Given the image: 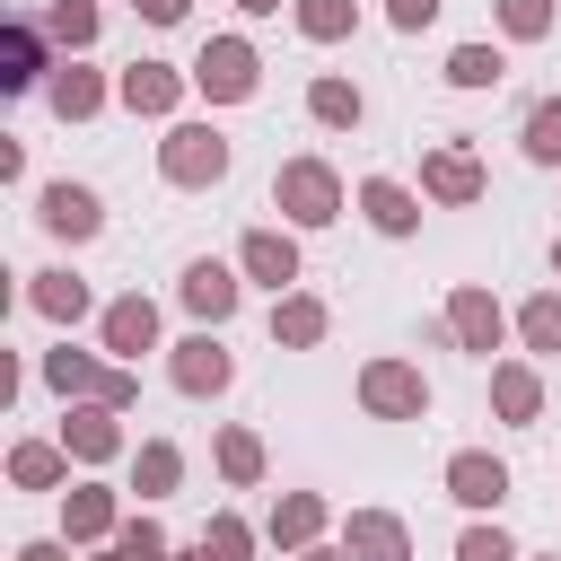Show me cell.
<instances>
[{"label": "cell", "instance_id": "obj_1", "mask_svg": "<svg viewBox=\"0 0 561 561\" xmlns=\"http://www.w3.org/2000/svg\"><path fill=\"white\" fill-rule=\"evenodd\" d=\"M44 386H53L61 403H114V412H131V403H140V368L96 359V351H70V342H53V351H44Z\"/></svg>", "mask_w": 561, "mask_h": 561}, {"label": "cell", "instance_id": "obj_2", "mask_svg": "<svg viewBox=\"0 0 561 561\" xmlns=\"http://www.w3.org/2000/svg\"><path fill=\"white\" fill-rule=\"evenodd\" d=\"M228 167H237V149H228V131L219 123H167V140H158V175L175 184V193H210V184H228Z\"/></svg>", "mask_w": 561, "mask_h": 561}, {"label": "cell", "instance_id": "obj_3", "mask_svg": "<svg viewBox=\"0 0 561 561\" xmlns=\"http://www.w3.org/2000/svg\"><path fill=\"white\" fill-rule=\"evenodd\" d=\"M272 210H280V228H333L342 219V175L324 158H280L272 167Z\"/></svg>", "mask_w": 561, "mask_h": 561}, {"label": "cell", "instance_id": "obj_4", "mask_svg": "<svg viewBox=\"0 0 561 561\" xmlns=\"http://www.w3.org/2000/svg\"><path fill=\"white\" fill-rule=\"evenodd\" d=\"M263 88V53L245 44V35H210L202 53H193V96H210V105H245Z\"/></svg>", "mask_w": 561, "mask_h": 561}, {"label": "cell", "instance_id": "obj_5", "mask_svg": "<svg viewBox=\"0 0 561 561\" xmlns=\"http://www.w3.org/2000/svg\"><path fill=\"white\" fill-rule=\"evenodd\" d=\"M438 324H447V342H456V351H473V359L508 351V333H517V316H508V307H500V298H491L482 280H456V289H447V316H438Z\"/></svg>", "mask_w": 561, "mask_h": 561}, {"label": "cell", "instance_id": "obj_6", "mask_svg": "<svg viewBox=\"0 0 561 561\" xmlns=\"http://www.w3.org/2000/svg\"><path fill=\"white\" fill-rule=\"evenodd\" d=\"M359 412H368V421H421V412H430V377L386 351V359L359 368Z\"/></svg>", "mask_w": 561, "mask_h": 561}, {"label": "cell", "instance_id": "obj_7", "mask_svg": "<svg viewBox=\"0 0 561 561\" xmlns=\"http://www.w3.org/2000/svg\"><path fill=\"white\" fill-rule=\"evenodd\" d=\"M53 70H61V61H53V35H44V18H35V9H18V18L0 26V88H9V96H35Z\"/></svg>", "mask_w": 561, "mask_h": 561}, {"label": "cell", "instance_id": "obj_8", "mask_svg": "<svg viewBox=\"0 0 561 561\" xmlns=\"http://www.w3.org/2000/svg\"><path fill=\"white\" fill-rule=\"evenodd\" d=\"M167 377H175V394H193V403H210V394H228V386H237V359H228V342H219V324H202V333H184V342L167 351Z\"/></svg>", "mask_w": 561, "mask_h": 561}, {"label": "cell", "instance_id": "obj_9", "mask_svg": "<svg viewBox=\"0 0 561 561\" xmlns=\"http://www.w3.org/2000/svg\"><path fill=\"white\" fill-rule=\"evenodd\" d=\"M184 88H193V70H175V61H131V70H114V105L140 114V123H175Z\"/></svg>", "mask_w": 561, "mask_h": 561}, {"label": "cell", "instance_id": "obj_10", "mask_svg": "<svg viewBox=\"0 0 561 561\" xmlns=\"http://www.w3.org/2000/svg\"><path fill=\"white\" fill-rule=\"evenodd\" d=\"M35 228H44L53 245H96V237H105V202H96L88 184H70V175H61V184H44V193H35Z\"/></svg>", "mask_w": 561, "mask_h": 561}, {"label": "cell", "instance_id": "obj_11", "mask_svg": "<svg viewBox=\"0 0 561 561\" xmlns=\"http://www.w3.org/2000/svg\"><path fill=\"white\" fill-rule=\"evenodd\" d=\"M175 298H184V316H193V324H228V316H237V298H245V272H237V263H219V254H193V263L175 272Z\"/></svg>", "mask_w": 561, "mask_h": 561}, {"label": "cell", "instance_id": "obj_12", "mask_svg": "<svg viewBox=\"0 0 561 561\" xmlns=\"http://www.w3.org/2000/svg\"><path fill=\"white\" fill-rule=\"evenodd\" d=\"M482 158L465 149V140H438L430 158H421V202H438V210H473L482 202Z\"/></svg>", "mask_w": 561, "mask_h": 561}, {"label": "cell", "instance_id": "obj_13", "mask_svg": "<svg viewBox=\"0 0 561 561\" xmlns=\"http://www.w3.org/2000/svg\"><path fill=\"white\" fill-rule=\"evenodd\" d=\"M438 482H447V500H456L465 517H500V500H508V465H500L491 447H456Z\"/></svg>", "mask_w": 561, "mask_h": 561}, {"label": "cell", "instance_id": "obj_14", "mask_svg": "<svg viewBox=\"0 0 561 561\" xmlns=\"http://www.w3.org/2000/svg\"><path fill=\"white\" fill-rule=\"evenodd\" d=\"M96 351L123 359V368H140V351H158V307H149L140 289L105 298V316H96Z\"/></svg>", "mask_w": 561, "mask_h": 561}, {"label": "cell", "instance_id": "obj_15", "mask_svg": "<svg viewBox=\"0 0 561 561\" xmlns=\"http://www.w3.org/2000/svg\"><path fill=\"white\" fill-rule=\"evenodd\" d=\"M237 272L280 298V289L298 280V228H245V237H237Z\"/></svg>", "mask_w": 561, "mask_h": 561}, {"label": "cell", "instance_id": "obj_16", "mask_svg": "<svg viewBox=\"0 0 561 561\" xmlns=\"http://www.w3.org/2000/svg\"><path fill=\"white\" fill-rule=\"evenodd\" d=\"M61 535L70 543H114L123 535V491L114 482H70L61 491Z\"/></svg>", "mask_w": 561, "mask_h": 561}, {"label": "cell", "instance_id": "obj_17", "mask_svg": "<svg viewBox=\"0 0 561 561\" xmlns=\"http://www.w3.org/2000/svg\"><path fill=\"white\" fill-rule=\"evenodd\" d=\"M26 307H35L44 324H88V316H105V307H96V289H88L70 263H53V272H26Z\"/></svg>", "mask_w": 561, "mask_h": 561}, {"label": "cell", "instance_id": "obj_18", "mask_svg": "<svg viewBox=\"0 0 561 561\" xmlns=\"http://www.w3.org/2000/svg\"><path fill=\"white\" fill-rule=\"evenodd\" d=\"M491 412L508 430H535L543 421V368L535 359H491Z\"/></svg>", "mask_w": 561, "mask_h": 561}, {"label": "cell", "instance_id": "obj_19", "mask_svg": "<svg viewBox=\"0 0 561 561\" xmlns=\"http://www.w3.org/2000/svg\"><path fill=\"white\" fill-rule=\"evenodd\" d=\"M61 447H70L79 465H114L131 438H123V412H114V403H70V421H61Z\"/></svg>", "mask_w": 561, "mask_h": 561}, {"label": "cell", "instance_id": "obj_20", "mask_svg": "<svg viewBox=\"0 0 561 561\" xmlns=\"http://www.w3.org/2000/svg\"><path fill=\"white\" fill-rule=\"evenodd\" d=\"M105 96H114V88H105V79H96L79 53H61V70L44 79V105H53L61 123H96V114H105Z\"/></svg>", "mask_w": 561, "mask_h": 561}, {"label": "cell", "instance_id": "obj_21", "mask_svg": "<svg viewBox=\"0 0 561 561\" xmlns=\"http://www.w3.org/2000/svg\"><path fill=\"white\" fill-rule=\"evenodd\" d=\"M359 219H368L377 237H412V228H421V193H412L403 175H359Z\"/></svg>", "mask_w": 561, "mask_h": 561}, {"label": "cell", "instance_id": "obj_22", "mask_svg": "<svg viewBox=\"0 0 561 561\" xmlns=\"http://www.w3.org/2000/svg\"><path fill=\"white\" fill-rule=\"evenodd\" d=\"M324 526H333V500H324V491H280L263 535H272L280 552H307V543H324Z\"/></svg>", "mask_w": 561, "mask_h": 561}, {"label": "cell", "instance_id": "obj_23", "mask_svg": "<svg viewBox=\"0 0 561 561\" xmlns=\"http://www.w3.org/2000/svg\"><path fill=\"white\" fill-rule=\"evenodd\" d=\"M342 543H351V561H412V526L394 508H351Z\"/></svg>", "mask_w": 561, "mask_h": 561}, {"label": "cell", "instance_id": "obj_24", "mask_svg": "<svg viewBox=\"0 0 561 561\" xmlns=\"http://www.w3.org/2000/svg\"><path fill=\"white\" fill-rule=\"evenodd\" d=\"M324 333H333V307H324L316 289H280V298H272V342H280V351H316Z\"/></svg>", "mask_w": 561, "mask_h": 561}, {"label": "cell", "instance_id": "obj_25", "mask_svg": "<svg viewBox=\"0 0 561 561\" xmlns=\"http://www.w3.org/2000/svg\"><path fill=\"white\" fill-rule=\"evenodd\" d=\"M70 447L61 438H18L9 447V491H70Z\"/></svg>", "mask_w": 561, "mask_h": 561}, {"label": "cell", "instance_id": "obj_26", "mask_svg": "<svg viewBox=\"0 0 561 561\" xmlns=\"http://www.w3.org/2000/svg\"><path fill=\"white\" fill-rule=\"evenodd\" d=\"M307 114H316L324 131H359V123H368V96H359V79L316 70V79H307Z\"/></svg>", "mask_w": 561, "mask_h": 561}, {"label": "cell", "instance_id": "obj_27", "mask_svg": "<svg viewBox=\"0 0 561 561\" xmlns=\"http://www.w3.org/2000/svg\"><path fill=\"white\" fill-rule=\"evenodd\" d=\"M210 456H219V482H228V491H254V482H263V438H254L245 421H219Z\"/></svg>", "mask_w": 561, "mask_h": 561}, {"label": "cell", "instance_id": "obj_28", "mask_svg": "<svg viewBox=\"0 0 561 561\" xmlns=\"http://www.w3.org/2000/svg\"><path fill=\"white\" fill-rule=\"evenodd\" d=\"M175 482H184V447H175V438H140V447H131V491H140V508L167 500Z\"/></svg>", "mask_w": 561, "mask_h": 561}, {"label": "cell", "instance_id": "obj_29", "mask_svg": "<svg viewBox=\"0 0 561 561\" xmlns=\"http://www.w3.org/2000/svg\"><path fill=\"white\" fill-rule=\"evenodd\" d=\"M35 18H44V35H53L61 53H88V44L105 35V9H96V0H44Z\"/></svg>", "mask_w": 561, "mask_h": 561}, {"label": "cell", "instance_id": "obj_30", "mask_svg": "<svg viewBox=\"0 0 561 561\" xmlns=\"http://www.w3.org/2000/svg\"><path fill=\"white\" fill-rule=\"evenodd\" d=\"M438 79H447V88H465V96H473V88H500V79H508V53H500V44H456Z\"/></svg>", "mask_w": 561, "mask_h": 561}, {"label": "cell", "instance_id": "obj_31", "mask_svg": "<svg viewBox=\"0 0 561 561\" xmlns=\"http://www.w3.org/2000/svg\"><path fill=\"white\" fill-rule=\"evenodd\" d=\"M289 18H298L307 44H342V35H359V0H289Z\"/></svg>", "mask_w": 561, "mask_h": 561}, {"label": "cell", "instance_id": "obj_32", "mask_svg": "<svg viewBox=\"0 0 561 561\" xmlns=\"http://www.w3.org/2000/svg\"><path fill=\"white\" fill-rule=\"evenodd\" d=\"M517 342H526L535 359H561V289H535V298L517 307Z\"/></svg>", "mask_w": 561, "mask_h": 561}, {"label": "cell", "instance_id": "obj_33", "mask_svg": "<svg viewBox=\"0 0 561 561\" xmlns=\"http://www.w3.org/2000/svg\"><path fill=\"white\" fill-rule=\"evenodd\" d=\"M193 543H202V552H210V561H254V526H245V517H237V508H210V517H202V535H193Z\"/></svg>", "mask_w": 561, "mask_h": 561}, {"label": "cell", "instance_id": "obj_34", "mask_svg": "<svg viewBox=\"0 0 561 561\" xmlns=\"http://www.w3.org/2000/svg\"><path fill=\"white\" fill-rule=\"evenodd\" d=\"M491 18H500V35H508V44H543V35H552V18H561V0H491Z\"/></svg>", "mask_w": 561, "mask_h": 561}, {"label": "cell", "instance_id": "obj_35", "mask_svg": "<svg viewBox=\"0 0 561 561\" xmlns=\"http://www.w3.org/2000/svg\"><path fill=\"white\" fill-rule=\"evenodd\" d=\"M114 561H175V535L140 508V517H123V535H114Z\"/></svg>", "mask_w": 561, "mask_h": 561}, {"label": "cell", "instance_id": "obj_36", "mask_svg": "<svg viewBox=\"0 0 561 561\" xmlns=\"http://www.w3.org/2000/svg\"><path fill=\"white\" fill-rule=\"evenodd\" d=\"M517 149H526L535 167H561V96L526 105V131H517Z\"/></svg>", "mask_w": 561, "mask_h": 561}, {"label": "cell", "instance_id": "obj_37", "mask_svg": "<svg viewBox=\"0 0 561 561\" xmlns=\"http://www.w3.org/2000/svg\"><path fill=\"white\" fill-rule=\"evenodd\" d=\"M456 561H526V552L500 535V517H473V526L456 535Z\"/></svg>", "mask_w": 561, "mask_h": 561}, {"label": "cell", "instance_id": "obj_38", "mask_svg": "<svg viewBox=\"0 0 561 561\" xmlns=\"http://www.w3.org/2000/svg\"><path fill=\"white\" fill-rule=\"evenodd\" d=\"M438 9L447 0H386V26L394 35H421V26H438Z\"/></svg>", "mask_w": 561, "mask_h": 561}, {"label": "cell", "instance_id": "obj_39", "mask_svg": "<svg viewBox=\"0 0 561 561\" xmlns=\"http://www.w3.org/2000/svg\"><path fill=\"white\" fill-rule=\"evenodd\" d=\"M131 9H140L149 26H184V18H193V0H131Z\"/></svg>", "mask_w": 561, "mask_h": 561}, {"label": "cell", "instance_id": "obj_40", "mask_svg": "<svg viewBox=\"0 0 561 561\" xmlns=\"http://www.w3.org/2000/svg\"><path fill=\"white\" fill-rule=\"evenodd\" d=\"M18 561H70V535L61 543H18Z\"/></svg>", "mask_w": 561, "mask_h": 561}, {"label": "cell", "instance_id": "obj_41", "mask_svg": "<svg viewBox=\"0 0 561 561\" xmlns=\"http://www.w3.org/2000/svg\"><path fill=\"white\" fill-rule=\"evenodd\" d=\"M289 561H351V543H307V552H289Z\"/></svg>", "mask_w": 561, "mask_h": 561}, {"label": "cell", "instance_id": "obj_42", "mask_svg": "<svg viewBox=\"0 0 561 561\" xmlns=\"http://www.w3.org/2000/svg\"><path fill=\"white\" fill-rule=\"evenodd\" d=\"M237 9H245V18H280V0H237Z\"/></svg>", "mask_w": 561, "mask_h": 561}, {"label": "cell", "instance_id": "obj_43", "mask_svg": "<svg viewBox=\"0 0 561 561\" xmlns=\"http://www.w3.org/2000/svg\"><path fill=\"white\" fill-rule=\"evenodd\" d=\"M175 561H210V552H202V543H175Z\"/></svg>", "mask_w": 561, "mask_h": 561}, {"label": "cell", "instance_id": "obj_44", "mask_svg": "<svg viewBox=\"0 0 561 561\" xmlns=\"http://www.w3.org/2000/svg\"><path fill=\"white\" fill-rule=\"evenodd\" d=\"M552 280H561V237H552Z\"/></svg>", "mask_w": 561, "mask_h": 561}, {"label": "cell", "instance_id": "obj_45", "mask_svg": "<svg viewBox=\"0 0 561 561\" xmlns=\"http://www.w3.org/2000/svg\"><path fill=\"white\" fill-rule=\"evenodd\" d=\"M96 561H114V543H105V552H96Z\"/></svg>", "mask_w": 561, "mask_h": 561}, {"label": "cell", "instance_id": "obj_46", "mask_svg": "<svg viewBox=\"0 0 561 561\" xmlns=\"http://www.w3.org/2000/svg\"><path fill=\"white\" fill-rule=\"evenodd\" d=\"M535 561H561V552H535Z\"/></svg>", "mask_w": 561, "mask_h": 561}]
</instances>
